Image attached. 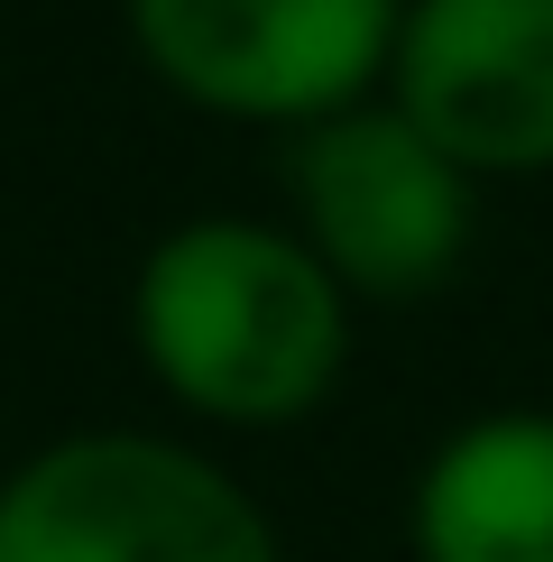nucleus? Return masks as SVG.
Here are the masks:
<instances>
[{"label": "nucleus", "instance_id": "f257e3e1", "mask_svg": "<svg viewBox=\"0 0 553 562\" xmlns=\"http://www.w3.org/2000/svg\"><path fill=\"white\" fill-rule=\"evenodd\" d=\"M129 360L203 434H295L351 379L360 304L286 213H184L129 268Z\"/></svg>", "mask_w": 553, "mask_h": 562}, {"label": "nucleus", "instance_id": "f03ea898", "mask_svg": "<svg viewBox=\"0 0 553 562\" xmlns=\"http://www.w3.org/2000/svg\"><path fill=\"white\" fill-rule=\"evenodd\" d=\"M0 562H286V535L194 434L75 425L10 461Z\"/></svg>", "mask_w": 553, "mask_h": 562}, {"label": "nucleus", "instance_id": "7ed1b4c3", "mask_svg": "<svg viewBox=\"0 0 553 562\" xmlns=\"http://www.w3.org/2000/svg\"><path fill=\"white\" fill-rule=\"evenodd\" d=\"M406 0H121L148 83L222 130H314L387 92Z\"/></svg>", "mask_w": 553, "mask_h": 562}, {"label": "nucleus", "instance_id": "20e7f679", "mask_svg": "<svg viewBox=\"0 0 553 562\" xmlns=\"http://www.w3.org/2000/svg\"><path fill=\"white\" fill-rule=\"evenodd\" d=\"M286 222L351 304H425L471 268L479 184L379 92L286 138Z\"/></svg>", "mask_w": 553, "mask_h": 562}, {"label": "nucleus", "instance_id": "39448f33", "mask_svg": "<svg viewBox=\"0 0 553 562\" xmlns=\"http://www.w3.org/2000/svg\"><path fill=\"white\" fill-rule=\"evenodd\" d=\"M387 102L471 184L553 176V0H406Z\"/></svg>", "mask_w": 553, "mask_h": 562}, {"label": "nucleus", "instance_id": "423d86ee", "mask_svg": "<svg viewBox=\"0 0 553 562\" xmlns=\"http://www.w3.org/2000/svg\"><path fill=\"white\" fill-rule=\"evenodd\" d=\"M415 562H553V406H489L415 461Z\"/></svg>", "mask_w": 553, "mask_h": 562}, {"label": "nucleus", "instance_id": "0eeeda50", "mask_svg": "<svg viewBox=\"0 0 553 562\" xmlns=\"http://www.w3.org/2000/svg\"><path fill=\"white\" fill-rule=\"evenodd\" d=\"M0 480H10V452H0Z\"/></svg>", "mask_w": 553, "mask_h": 562}]
</instances>
